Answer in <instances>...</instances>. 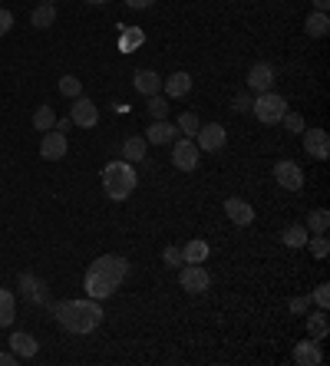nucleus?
Listing matches in <instances>:
<instances>
[{
  "label": "nucleus",
  "instance_id": "obj_1",
  "mask_svg": "<svg viewBox=\"0 0 330 366\" xmlns=\"http://www.w3.org/2000/svg\"><path fill=\"white\" fill-rule=\"evenodd\" d=\"M53 317H57V323H60L63 330L83 336V334H93L103 323L106 314H103V307H99V301L86 297V301H63V304H57L53 307Z\"/></svg>",
  "mask_w": 330,
  "mask_h": 366
},
{
  "label": "nucleus",
  "instance_id": "obj_16",
  "mask_svg": "<svg viewBox=\"0 0 330 366\" xmlns=\"http://www.w3.org/2000/svg\"><path fill=\"white\" fill-rule=\"evenodd\" d=\"M175 139H179V129L168 119H152V125L146 129V142L152 145H172Z\"/></svg>",
  "mask_w": 330,
  "mask_h": 366
},
{
  "label": "nucleus",
  "instance_id": "obj_43",
  "mask_svg": "<svg viewBox=\"0 0 330 366\" xmlns=\"http://www.w3.org/2000/svg\"><path fill=\"white\" fill-rule=\"evenodd\" d=\"M139 40H142V33H129V37L122 40V50H126V46H133V43H139Z\"/></svg>",
  "mask_w": 330,
  "mask_h": 366
},
{
  "label": "nucleus",
  "instance_id": "obj_8",
  "mask_svg": "<svg viewBox=\"0 0 330 366\" xmlns=\"http://www.w3.org/2000/svg\"><path fill=\"white\" fill-rule=\"evenodd\" d=\"M179 284H182V290H188V294H205V290L211 287V274L202 264H185L179 271Z\"/></svg>",
  "mask_w": 330,
  "mask_h": 366
},
{
  "label": "nucleus",
  "instance_id": "obj_29",
  "mask_svg": "<svg viewBox=\"0 0 330 366\" xmlns=\"http://www.w3.org/2000/svg\"><path fill=\"white\" fill-rule=\"evenodd\" d=\"M307 238H311V231L304 228V225H291V228L281 231V241H284L287 247H304Z\"/></svg>",
  "mask_w": 330,
  "mask_h": 366
},
{
  "label": "nucleus",
  "instance_id": "obj_28",
  "mask_svg": "<svg viewBox=\"0 0 330 366\" xmlns=\"http://www.w3.org/2000/svg\"><path fill=\"white\" fill-rule=\"evenodd\" d=\"M53 125H57L53 106H37V112H33V129H37V132H50Z\"/></svg>",
  "mask_w": 330,
  "mask_h": 366
},
{
  "label": "nucleus",
  "instance_id": "obj_4",
  "mask_svg": "<svg viewBox=\"0 0 330 366\" xmlns=\"http://www.w3.org/2000/svg\"><path fill=\"white\" fill-rule=\"evenodd\" d=\"M202 149L195 145V139H175L172 142V165L179 172H195Z\"/></svg>",
  "mask_w": 330,
  "mask_h": 366
},
{
  "label": "nucleus",
  "instance_id": "obj_5",
  "mask_svg": "<svg viewBox=\"0 0 330 366\" xmlns=\"http://www.w3.org/2000/svg\"><path fill=\"white\" fill-rule=\"evenodd\" d=\"M225 142H228V132L222 122H205L195 132V145L202 152H218V149H225Z\"/></svg>",
  "mask_w": 330,
  "mask_h": 366
},
{
  "label": "nucleus",
  "instance_id": "obj_20",
  "mask_svg": "<svg viewBox=\"0 0 330 366\" xmlns=\"http://www.w3.org/2000/svg\"><path fill=\"white\" fill-rule=\"evenodd\" d=\"M133 86H135V92H142V96H155V92L162 90V77H159L155 70H135Z\"/></svg>",
  "mask_w": 330,
  "mask_h": 366
},
{
  "label": "nucleus",
  "instance_id": "obj_33",
  "mask_svg": "<svg viewBox=\"0 0 330 366\" xmlns=\"http://www.w3.org/2000/svg\"><path fill=\"white\" fill-rule=\"evenodd\" d=\"M307 244H311V254H314L317 261H324V258H327L330 241H327V238H324V234H314V238H307Z\"/></svg>",
  "mask_w": 330,
  "mask_h": 366
},
{
  "label": "nucleus",
  "instance_id": "obj_9",
  "mask_svg": "<svg viewBox=\"0 0 330 366\" xmlns=\"http://www.w3.org/2000/svg\"><path fill=\"white\" fill-rule=\"evenodd\" d=\"M304 152L311 155L314 162H327L330 159V136L327 129H304Z\"/></svg>",
  "mask_w": 330,
  "mask_h": 366
},
{
  "label": "nucleus",
  "instance_id": "obj_17",
  "mask_svg": "<svg viewBox=\"0 0 330 366\" xmlns=\"http://www.w3.org/2000/svg\"><path fill=\"white\" fill-rule=\"evenodd\" d=\"M225 214L231 218V225H238V228H248V225L255 221V208H251L244 199H228L225 201Z\"/></svg>",
  "mask_w": 330,
  "mask_h": 366
},
{
  "label": "nucleus",
  "instance_id": "obj_32",
  "mask_svg": "<svg viewBox=\"0 0 330 366\" xmlns=\"http://www.w3.org/2000/svg\"><path fill=\"white\" fill-rule=\"evenodd\" d=\"M60 92L66 96V99H76V96H83V79H76L73 73L60 77Z\"/></svg>",
  "mask_w": 330,
  "mask_h": 366
},
{
  "label": "nucleus",
  "instance_id": "obj_6",
  "mask_svg": "<svg viewBox=\"0 0 330 366\" xmlns=\"http://www.w3.org/2000/svg\"><path fill=\"white\" fill-rule=\"evenodd\" d=\"M20 297L33 307H43L46 301H50V287H46L33 271H23V274H20Z\"/></svg>",
  "mask_w": 330,
  "mask_h": 366
},
{
  "label": "nucleus",
  "instance_id": "obj_23",
  "mask_svg": "<svg viewBox=\"0 0 330 366\" xmlns=\"http://www.w3.org/2000/svg\"><path fill=\"white\" fill-rule=\"evenodd\" d=\"M30 23L37 30H50V27L57 23V7H53V3H40V7L30 14Z\"/></svg>",
  "mask_w": 330,
  "mask_h": 366
},
{
  "label": "nucleus",
  "instance_id": "obj_35",
  "mask_svg": "<svg viewBox=\"0 0 330 366\" xmlns=\"http://www.w3.org/2000/svg\"><path fill=\"white\" fill-rule=\"evenodd\" d=\"M162 264H165V267H179V264H182V247L168 244V247L162 251Z\"/></svg>",
  "mask_w": 330,
  "mask_h": 366
},
{
  "label": "nucleus",
  "instance_id": "obj_25",
  "mask_svg": "<svg viewBox=\"0 0 330 366\" xmlns=\"http://www.w3.org/2000/svg\"><path fill=\"white\" fill-rule=\"evenodd\" d=\"M304 228L311 231V234H327V228H330V212H327V208H314V212H307V221H304Z\"/></svg>",
  "mask_w": 330,
  "mask_h": 366
},
{
  "label": "nucleus",
  "instance_id": "obj_18",
  "mask_svg": "<svg viewBox=\"0 0 330 366\" xmlns=\"http://www.w3.org/2000/svg\"><path fill=\"white\" fill-rule=\"evenodd\" d=\"M37 350H40V343L33 334H23V330L10 334V353H17V360H33Z\"/></svg>",
  "mask_w": 330,
  "mask_h": 366
},
{
  "label": "nucleus",
  "instance_id": "obj_22",
  "mask_svg": "<svg viewBox=\"0 0 330 366\" xmlns=\"http://www.w3.org/2000/svg\"><path fill=\"white\" fill-rule=\"evenodd\" d=\"M146 149H149L146 136H129L122 142V159H126V162H142V159H146Z\"/></svg>",
  "mask_w": 330,
  "mask_h": 366
},
{
  "label": "nucleus",
  "instance_id": "obj_31",
  "mask_svg": "<svg viewBox=\"0 0 330 366\" xmlns=\"http://www.w3.org/2000/svg\"><path fill=\"white\" fill-rule=\"evenodd\" d=\"M146 99H149V116L152 119H168V96H159V92H155V96H146Z\"/></svg>",
  "mask_w": 330,
  "mask_h": 366
},
{
  "label": "nucleus",
  "instance_id": "obj_21",
  "mask_svg": "<svg viewBox=\"0 0 330 366\" xmlns=\"http://www.w3.org/2000/svg\"><path fill=\"white\" fill-rule=\"evenodd\" d=\"M208 241L205 238H192V241L182 247V264H205L208 261Z\"/></svg>",
  "mask_w": 330,
  "mask_h": 366
},
{
  "label": "nucleus",
  "instance_id": "obj_40",
  "mask_svg": "<svg viewBox=\"0 0 330 366\" xmlns=\"http://www.w3.org/2000/svg\"><path fill=\"white\" fill-rule=\"evenodd\" d=\"M152 3H155V0H126V7H133V10H146Z\"/></svg>",
  "mask_w": 330,
  "mask_h": 366
},
{
  "label": "nucleus",
  "instance_id": "obj_45",
  "mask_svg": "<svg viewBox=\"0 0 330 366\" xmlns=\"http://www.w3.org/2000/svg\"><path fill=\"white\" fill-rule=\"evenodd\" d=\"M83 3H93V7H103V3H109V0H83Z\"/></svg>",
  "mask_w": 330,
  "mask_h": 366
},
{
  "label": "nucleus",
  "instance_id": "obj_15",
  "mask_svg": "<svg viewBox=\"0 0 330 366\" xmlns=\"http://www.w3.org/2000/svg\"><path fill=\"white\" fill-rule=\"evenodd\" d=\"M294 363L298 366H320L324 363V353H320V343H317L314 336H307L304 343H294Z\"/></svg>",
  "mask_w": 330,
  "mask_h": 366
},
{
  "label": "nucleus",
  "instance_id": "obj_42",
  "mask_svg": "<svg viewBox=\"0 0 330 366\" xmlns=\"http://www.w3.org/2000/svg\"><path fill=\"white\" fill-rule=\"evenodd\" d=\"M53 129H57V132H66V129H73V119H57Z\"/></svg>",
  "mask_w": 330,
  "mask_h": 366
},
{
  "label": "nucleus",
  "instance_id": "obj_27",
  "mask_svg": "<svg viewBox=\"0 0 330 366\" xmlns=\"http://www.w3.org/2000/svg\"><path fill=\"white\" fill-rule=\"evenodd\" d=\"M330 334V323H327V310H317L307 317V336H314V340H324Z\"/></svg>",
  "mask_w": 330,
  "mask_h": 366
},
{
  "label": "nucleus",
  "instance_id": "obj_19",
  "mask_svg": "<svg viewBox=\"0 0 330 366\" xmlns=\"http://www.w3.org/2000/svg\"><path fill=\"white\" fill-rule=\"evenodd\" d=\"M162 90L168 99H182V96H188L192 92V77L188 73H182V70H175L172 77L162 79Z\"/></svg>",
  "mask_w": 330,
  "mask_h": 366
},
{
  "label": "nucleus",
  "instance_id": "obj_24",
  "mask_svg": "<svg viewBox=\"0 0 330 366\" xmlns=\"http://www.w3.org/2000/svg\"><path fill=\"white\" fill-rule=\"evenodd\" d=\"M327 30H330V17L327 14H320V10H314V14L304 20V33L307 37H327Z\"/></svg>",
  "mask_w": 330,
  "mask_h": 366
},
{
  "label": "nucleus",
  "instance_id": "obj_13",
  "mask_svg": "<svg viewBox=\"0 0 330 366\" xmlns=\"http://www.w3.org/2000/svg\"><path fill=\"white\" fill-rule=\"evenodd\" d=\"M66 149H70V142H66V132H43V139H40V159H46V162H60V159H66Z\"/></svg>",
  "mask_w": 330,
  "mask_h": 366
},
{
  "label": "nucleus",
  "instance_id": "obj_2",
  "mask_svg": "<svg viewBox=\"0 0 330 366\" xmlns=\"http://www.w3.org/2000/svg\"><path fill=\"white\" fill-rule=\"evenodd\" d=\"M99 179H103L106 199H113V201H126L135 192V185H139V175H135L133 162H126V159L106 162V165H103V175H99Z\"/></svg>",
  "mask_w": 330,
  "mask_h": 366
},
{
  "label": "nucleus",
  "instance_id": "obj_10",
  "mask_svg": "<svg viewBox=\"0 0 330 366\" xmlns=\"http://www.w3.org/2000/svg\"><path fill=\"white\" fill-rule=\"evenodd\" d=\"M83 287H86V294H90L93 301H106V297H113V294L119 290V281H113V277L103 274V271H86Z\"/></svg>",
  "mask_w": 330,
  "mask_h": 366
},
{
  "label": "nucleus",
  "instance_id": "obj_46",
  "mask_svg": "<svg viewBox=\"0 0 330 366\" xmlns=\"http://www.w3.org/2000/svg\"><path fill=\"white\" fill-rule=\"evenodd\" d=\"M43 3H53V0H43Z\"/></svg>",
  "mask_w": 330,
  "mask_h": 366
},
{
  "label": "nucleus",
  "instance_id": "obj_44",
  "mask_svg": "<svg viewBox=\"0 0 330 366\" xmlns=\"http://www.w3.org/2000/svg\"><path fill=\"white\" fill-rule=\"evenodd\" d=\"M311 3H314V10H320V14L330 10V0H311Z\"/></svg>",
  "mask_w": 330,
  "mask_h": 366
},
{
  "label": "nucleus",
  "instance_id": "obj_14",
  "mask_svg": "<svg viewBox=\"0 0 330 366\" xmlns=\"http://www.w3.org/2000/svg\"><path fill=\"white\" fill-rule=\"evenodd\" d=\"M274 79H278V73H274L271 63H255V66L248 70V90L268 92V90H274Z\"/></svg>",
  "mask_w": 330,
  "mask_h": 366
},
{
  "label": "nucleus",
  "instance_id": "obj_38",
  "mask_svg": "<svg viewBox=\"0 0 330 366\" xmlns=\"http://www.w3.org/2000/svg\"><path fill=\"white\" fill-rule=\"evenodd\" d=\"M10 27H14V14L0 7V37H7V33H10Z\"/></svg>",
  "mask_w": 330,
  "mask_h": 366
},
{
  "label": "nucleus",
  "instance_id": "obj_34",
  "mask_svg": "<svg viewBox=\"0 0 330 366\" xmlns=\"http://www.w3.org/2000/svg\"><path fill=\"white\" fill-rule=\"evenodd\" d=\"M281 122H284L287 132H304V116H300V112H284Z\"/></svg>",
  "mask_w": 330,
  "mask_h": 366
},
{
  "label": "nucleus",
  "instance_id": "obj_30",
  "mask_svg": "<svg viewBox=\"0 0 330 366\" xmlns=\"http://www.w3.org/2000/svg\"><path fill=\"white\" fill-rule=\"evenodd\" d=\"M175 129H179L185 139H195V132L202 129V119H198L195 112H182V116H179V125H175Z\"/></svg>",
  "mask_w": 330,
  "mask_h": 366
},
{
  "label": "nucleus",
  "instance_id": "obj_26",
  "mask_svg": "<svg viewBox=\"0 0 330 366\" xmlns=\"http://www.w3.org/2000/svg\"><path fill=\"white\" fill-rule=\"evenodd\" d=\"M17 317V297L10 290L0 287V327H10Z\"/></svg>",
  "mask_w": 330,
  "mask_h": 366
},
{
  "label": "nucleus",
  "instance_id": "obj_39",
  "mask_svg": "<svg viewBox=\"0 0 330 366\" xmlns=\"http://www.w3.org/2000/svg\"><path fill=\"white\" fill-rule=\"evenodd\" d=\"M231 109H235V112H251V96H235Z\"/></svg>",
  "mask_w": 330,
  "mask_h": 366
},
{
  "label": "nucleus",
  "instance_id": "obj_3",
  "mask_svg": "<svg viewBox=\"0 0 330 366\" xmlns=\"http://www.w3.org/2000/svg\"><path fill=\"white\" fill-rule=\"evenodd\" d=\"M251 112H255L258 122H264V125H278L281 122V116L287 112V103L281 92H258V99H251Z\"/></svg>",
  "mask_w": 330,
  "mask_h": 366
},
{
  "label": "nucleus",
  "instance_id": "obj_37",
  "mask_svg": "<svg viewBox=\"0 0 330 366\" xmlns=\"http://www.w3.org/2000/svg\"><path fill=\"white\" fill-rule=\"evenodd\" d=\"M287 307H291V314H307L311 310V297H294Z\"/></svg>",
  "mask_w": 330,
  "mask_h": 366
},
{
  "label": "nucleus",
  "instance_id": "obj_12",
  "mask_svg": "<svg viewBox=\"0 0 330 366\" xmlns=\"http://www.w3.org/2000/svg\"><path fill=\"white\" fill-rule=\"evenodd\" d=\"M90 271H103V274H109L113 281H126L129 277V261L122 258V254H99V258L90 264Z\"/></svg>",
  "mask_w": 330,
  "mask_h": 366
},
{
  "label": "nucleus",
  "instance_id": "obj_36",
  "mask_svg": "<svg viewBox=\"0 0 330 366\" xmlns=\"http://www.w3.org/2000/svg\"><path fill=\"white\" fill-rule=\"evenodd\" d=\"M314 304L320 307V310H327V304H330V284H317V287H314Z\"/></svg>",
  "mask_w": 330,
  "mask_h": 366
},
{
  "label": "nucleus",
  "instance_id": "obj_11",
  "mask_svg": "<svg viewBox=\"0 0 330 366\" xmlns=\"http://www.w3.org/2000/svg\"><path fill=\"white\" fill-rule=\"evenodd\" d=\"M274 182L287 188V192H300L304 188V172H300L298 162H291V159H281L278 165H274Z\"/></svg>",
  "mask_w": 330,
  "mask_h": 366
},
{
  "label": "nucleus",
  "instance_id": "obj_7",
  "mask_svg": "<svg viewBox=\"0 0 330 366\" xmlns=\"http://www.w3.org/2000/svg\"><path fill=\"white\" fill-rule=\"evenodd\" d=\"M70 119L79 129H96L99 125V106L93 99H86V96H76L73 106H70Z\"/></svg>",
  "mask_w": 330,
  "mask_h": 366
},
{
  "label": "nucleus",
  "instance_id": "obj_41",
  "mask_svg": "<svg viewBox=\"0 0 330 366\" xmlns=\"http://www.w3.org/2000/svg\"><path fill=\"white\" fill-rule=\"evenodd\" d=\"M14 363H20L17 353H0V366H14Z\"/></svg>",
  "mask_w": 330,
  "mask_h": 366
}]
</instances>
